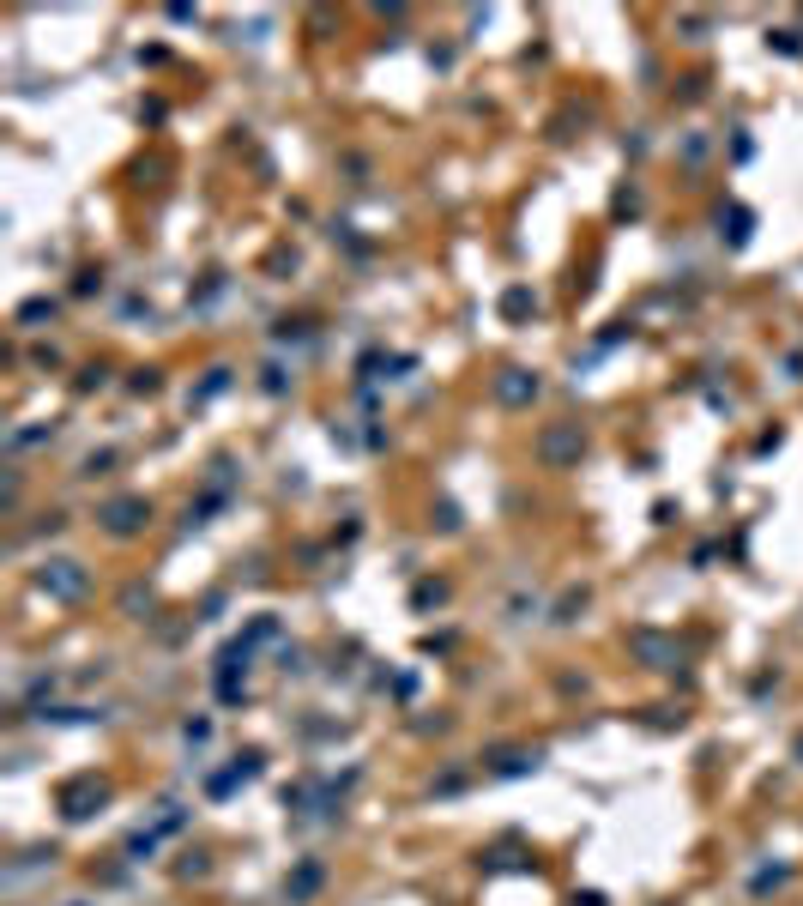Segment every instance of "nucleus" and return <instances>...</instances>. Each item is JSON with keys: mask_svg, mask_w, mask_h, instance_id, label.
<instances>
[{"mask_svg": "<svg viewBox=\"0 0 803 906\" xmlns=\"http://www.w3.org/2000/svg\"><path fill=\"white\" fill-rule=\"evenodd\" d=\"M145 520H151V508H145L140 496H121V502H109V508H103V526H109L115 538H127V532H140Z\"/></svg>", "mask_w": 803, "mask_h": 906, "instance_id": "obj_2", "label": "nucleus"}, {"mask_svg": "<svg viewBox=\"0 0 803 906\" xmlns=\"http://www.w3.org/2000/svg\"><path fill=\"white\" fill-rule=\"evenodd\" d=\"M42 586H49V592H60V599H79V592H85V574H79V563H49V568H42Z\"/></svg>", "mask_w": 803, "mask_h": 906, "instance_id": "obj_4", "label": "nucleus"}, {"mask_svg": "<svg viewBox=\"0 0 803 906\" xmlns=\"http://www.w3.org/2000/svg\"><path fill=\"white\" fill-rule=\"evenodd\" d=\"M580 447H586L580 423H550V429L538 435V460L543 465H568V460H580Z\"/></svg>", "mask_w": 803, "mask_h": 906, "instance_id": "obj_1", "label": "nucleus"}, {"mask_svg": "<svg viewBox=\"0 0 803 906\" xmlns=\"http://www.w3.org/2000/svg\"><path fill=\"white\" fill-rule=\"evenodd\" d=\"M496 399L502 405H532L538 399V375H532V369H502V375H496Z\"/></svg>", "mask_w": 803, "mask_h": 906, "instance_id": "obj_3", "label": "nucleus"}]
</instances>
